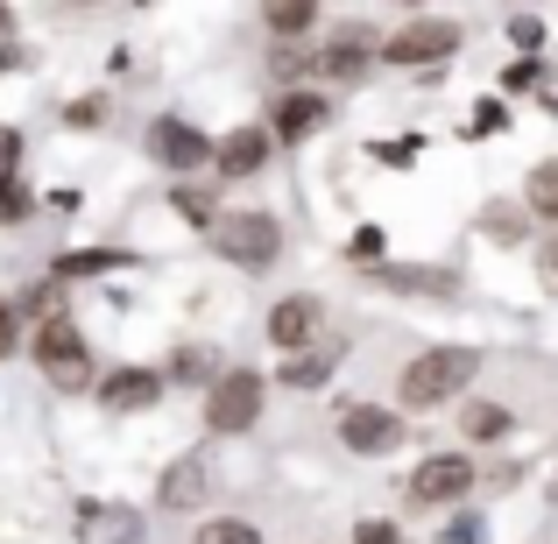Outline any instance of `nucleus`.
Segmentation results:
<instances>
[{
	"mask_svg": "<svg viewBox=\"0 0 558 544\" xmlns=\"http://www.w3.org/2000/svg\"><path fill=\"white\" fill-rule=\"evenodd\" d=\"M481 375V347H424L417 361L403 367V382H396V403L403 410H438V403H460L466 382Z\"/></svg>",
	"mask_w": 558,
	"mask_h": 544,
	"instance_id": "obj_1",
	"label": "nucleus"
},
{
	"mask_svg": "<svg viewBox=\"0 0 558 544\" xmlns=\"http://www.w3.org/2000/svg\"><path fill=\"white\" fill-rule=\"evenodd\" d=\"M28 354H36V367H43V382H50V389H64V396H85V389H93V347H85V333L71 326V312L36 318Z\"/></svg>",
	"mask_w": 558,
	"mask_h": 544,
	"instance_id": "obj_2",
	"label": "nucleus"
},
{
	"mask_svg": "<svg viewBox=\"0 0 558 544\" xmlns=\"http://www.w3.org/2000/svg\"><path fill=\"white\" fill-rule=\"evenodd\" d=\"M205 241H213V255L233 262V269H269V262L283 255V219L276 213H213Z\"/></svg>",
	"mask_w": 558,
	"mask_h": 544,
	"instance_id": "obj_3",
	"label": "nucleus"
},
{
	"mask_svg": "<svg viewBox=\"0 0 558 544\" xmlns=\"http://www.w3.org/2000/svg\"><path fill=\"white\" fill-rule=\"evenodd\" d=\"M262 403H269V382H262V367H227L219 382H205V432H213V438L255 432Z\"/></svg>",
	"mask_w": 558,
	"mask_h": 544,
	"instance_id": "obj_4",
	"label": "nucleus"
},
{
	"mask_svg": "<svg viewBox=\"0 0 558 544\" xmlns=\"http://www.w3.org/2000/svg\"><path fill=\"white\" fill-rule=\"evenodd\" d=\"M446 57H460V22H438V14H417V22H403L396 36H381L375 64L424 71V64H446Z\"/></svg>",
	"mask_w": 558,
	"mask_h": 544,
	"instance_id": "obj_5",
	"label": "nucleus"
},
{
	"mask_svg": "<svg viewBox=\"0 0 558 544\" xmlns=\"http://www.w3.org/2000/svg\"><path fill=\"white\" fill-rule=\"evenodd\" d=\"M481 481V467L466 460V452H432V460H417V474H410V503L417 509H452L466 503Z\"/></svg>",
	"mask_w": 558,
	"mask_h": 544,
	"instance_id": "obj_6",
	"label": "nucleus"
},
{
	"mask_svg": "<svg viewBox=\"0 0 558 544\" xmlns=\"http://www.w3.org/2000/svg\"><path fill=\"white\" fill-rule=\"evenodd\" d=\"M340 446L354 460H381V452L403 446V410H381V403H340Z\"/></svg>",
	"mask_w": 558,
	"mask_h": 544,
	"instance_id": "obj_7",
	"label": "nucleus"
},
{
	"mask_svg": "<svg viewBox=\"0 0 558 544\" xmlns=\"http://www.w3.org/2000/svg\"><path fill=\"white\" fill-rule=\"evenodd\" d=\"M71 537L78 544H142L149 537V517H142L135 503H99V495H85L78 517H71Z\"/></svg>",
	"mask_w": 558,
	"mask_h": 544,
	"instance_id": "obj_8",
	"label": "nucleus"
},
{
	"mask_svg": "<svg viewBox=\"0 0 558 544\" xmlns=\"http://www.w3.org/2000/svg\"><path fill=\"white\" fill-rule=\"evenodd\" d=\"M326 340V298H312V290H298V298L269 304V347L276 354H304V347Z\"/></svg>",
	"mask_w": 558,
	"mask_h": 544,
	"instance_id": "obj_9",
	"label": "nucleus"
},
{
	"mask_svg": "<svg viewBox=\"0 0 558 544\" xmlns=\"http://www.w3.org/2000/svg\"><path fill=\"white\" fill-rule=\"evenodd\" d=\"M213 503V460L205 452H178V460L163 467V481H156V509L163 517H191V509Z\"/></svg>",
	"mask_w": 558,
	"mask_h": 544,
	"instance_id": "obj_10",
	"label": "nucleus"
},
{
	"mask_svg": "<svg viewBox=\"0 0 558 544\" xmlns=\"http://www.w3.org/2000/svg\"><path fill=\"white\" fill-rule=\"evenodd\" d=\"M149 156L163 170H178V178H191V170H213V135H198L184 113H163L149 128Z\"/></svg>",
	"mask_w": 558,
	"mask_h": 544,
	"instance_id": "obj_11",
	"label": "nucleus"
},
{
	"mask_svg": "<svg viewBox=\"0 0 558 544\" xmlns=\"http://www.w3.org/2000/svg\"><path fill=\"white\" fill-rule=\"evenodd\" d=\"M269 156H276V135H269V121H247V128H233L227 142H213V170H219V184L262 178V170H269Z\"/></svg>",
	"mask_w": 558,
	"mask_h": 544,
	"instance_id": "obj_12",
	"label": "nucleus"
},
{
	"mask_svg": "<svg viewBox=\"0 0 558 544\" xmlns=\"http://www.w3.org/2000/svg\"><path fill=\"white\" fill-rule=\"evenodd\" d=\"M326 121H332V99H326V93H312V85H298V93H283V99L269 107V135H276V149H298V142H312Z\"/></svg>",
	"mask_w": 558,
	"mask_h": 544,
	"instance_id": "obj_13",
	"label": "nucleus"
},
{
	"mask_svg": "<svg viewBox=\"0 0 558 544\" xmlns=\"http://www.w3.org/2000/svg\"><path fill=\"white\" fill-rule=\"evenodd\" d=\"M375 290H396V298H452L460 276L452 269H432V262H361Z\"/></svg>",
	"mask_w": 558,
	"mask_h": 544,
	"instance_id": "obj_14",
	"label": "nucleus"
},
{
	"mask_svg": "<svg viewBox=\"0 0 558 544\" xmlns=\"http://www.w3.org/2000/svg\"><path fill=\"white\" fill-rule=\"evenodd\" d=\"M163 389H170V382L156 375V367H113V375L93 382L99 410H156V403H163Z\"/></svg>",
	"mask_w": 558,
	"mask_h": 544,
	"instance_id": "obj_15",
	"label": "nucleus"
},
{
	"mask_svg": "<svg viewBox=\"0 0 558 544\" xmlns=\"http://www.w3.org/2000/svg\"><path fill=\"white\" fill-rule=\"evenodd\" d=\"M375 64V50L361 36H340V43H326V50H312V57H290L283 71H312V78H332V85H347V78H361V71Z\"/></svg>",
	"mask_w": 558,
	"mask_h": 544,
	"instance_id": "obj_16",
	"label": "nucleus"
},
{
	"mask_svg": "<svg viewBox=\"0 0 558 544\" xmlns=\"http://www.w3.org/2000/svg\"><path fill=\"white\" fill-rule=\"evenodd\" d=\"M113 269H135V255H128V247H64V255L50 262L57 283H78V276H113Z\"/></svg>",
	"mask_w": 558,
	"mask_h": 544,
	"instance_id": "obj_17",
	"label": "nucleus"
},
{
	"mask_svg": "<svg viewBox=\"0 0 558 544\" xmlns=\"http://www.w3.org/2000/svg\"><path fill=\"white\" fill-rule=\"evenodd\" d=\"M347 347H332V340H318V347H304V354H283V367H276V382H290V389H318V382L340 367Z\"/></svg>",
	"mask_w": 558,
	"mask_h": 544,
	"instance_id": "obj_18",
	"label": "nucleus"
},
{
	"mask_svg": "<svg viewBox=\"0 0 558 544\" xmlns=\"http://www.w3.org/2000/svg\"><path fill=\"white\" fill-rule=\"evenodd\" d=\"M318 14H326V0H262V22H269V36H304Z\"/></svg>",
	"mask_w": 558,
	"mask_h": 544,
	"instance_id": "obj_19",
	"label": "nucleus"
},
{
	"mask_svg": "<svg viewBox=\"0 0 558 544\" xmlns=\"http://www.w3.org/2000/svg\"><path fill=\"white\" fill-rule=\"evenodd\" d=\"M523 205H531V219L558 227V156H545V164L523 178Z\"/></svg>",
	"mask_w": 558,
	"mask_h": 544,
	"instance_id": "obj_20",
	"label": "nucleus"
},
{
	"mask_svg": "<svg viewBox=\"0 0 558 544\" xmlns=\"http://www.w3.org/2000/svg\"><path fill=\"white\" fill-rule=\"evenodd\" d=\"M460 432L474 438V446H488V438H509V410H502V403H466V410H460Z\"/></svg>",
	"mask_w": 558,
	"mask_h": 544,
	"instance_id": "obj_21",
	"label": "nucleus"
},
{
	"mask_svg": "<svg viewBox=\"0 0 558 544\" xmlns=\"http://www.w3.org/2000/svg\"><path fill=\"white\" fill-rule=\"evenodd\" d=\"M191 544H262V531L241 523V517H205L198 531H191Z\"/></svg>",
	"mask_w": 558,
	"mask_h": 544,
	"instance_id": "obj_22",
	"label": "nucleus"
},
{
	"mask_svg": "<svg viewBox=\"0 0 558 544\" xmlns=\"http://www.w3.org/2000/svg\"><path fill=\"white\" fill-rule=\"evenodd\" d=\"M28 213H36V191L22 184V170H14V178H0V227H22Z\"/></svg>",
	"mask_w": 558,
	"mask_h": 544,
	"instance_id": "obj_23",
	"label": "nucleus"
},
{
	"mask_svg": "<svg viewBox=\"0 0 558 544\" xmlns=\"http://www.w3.org/2000/svg\"><path fill=\"white\" fill-rule=\"evenodd\" d=\"M481 233H488L495 247H517L523 241V213L517 205H488V213H481Z\"/></svg>",
	"mask_w": 558,
	"mask_h": 544,
	"instance_id": "obj_24",
	"label": "nucleus"
},
{
	"mask_svg": "<svg viewBox=\"0 0 558 544\" xmlns=\"http://www.w3.org/2000/svg\"><path fill=\"white\" fill-rule=\"evenodd\" d=\"M107 113H113L107 93H85V99H71V107H64V128H78V135H85V128H107Z\"/></svg>",
	"mask_w": 558,
	"mask_h": 544,
	"instance_id": "obj_25",
	"label": "nucleus"
},
{
	"mask_svg": "<svg viewBox=\"0 0 558 544\" xmlns=\"http://www.w3.org/2000/svg\"><path fill=\"white\" fill-rule=\"evenodd\" d=\"M545 78H551V64H545V57H537V50H523L517 64L502 71V85H509V93H531V85H545Z\"/></svg>",
	"mask_w": 558,
	"mask_h": 544,
	"instance_id": "obj_26",
	"label": "nucleus"
},
{
	"mask_svg": "<svg viewBox=\"0 0 558 544\" xmlns=\"http://www.w3.org/2000/svg\"><path fill=\"white\" fill-rule=\"evenodd\" d=\"M14 312H22V318H50V312H64V290H57V276H50V283H28V298L14 304Z\"/></svg>",
	"mask_w": 558,
	"mask_h": 544,
	"instance_id": "obj_27",
	"label": "nucleus"
},
{
	"mask_svg": "<svg viewBox=\"0 0 558 544\" xmlns=\"http://www.w3.org/2000/svg\"><path fill=\"white\" fill-rule=\"evenodd\" d=\"M502 128H509V107H502V99H474V121H466V135H502Z\"/></svg>",
	"mask_w": 558,
	"mask_h": 544,
	"instance_id": "obj_28",
	"label": "nucleus"
},
{
	"mask_svg": "<svg viewBox=\"0 0 558 544\" xmlns=\"http://www.w3.org/2000/svg\"><path fill=\"white\" fill-rule=\"evenodd\" d=\"M347 255H354V262H381V255H389V241H381V227H354V241H347Z\"/></svg>",
	"mask_w": 558,
	"mask_h": 544,
	"instance_id": "obj_29",
	"label": "nucleus"
},
{
	"mask_svg": "<svg viewBox=\"0 0 558 544\" xmlns=\"http://www.w3.org/2000/svg\"><path fill=\"white\" fill-rule=\"evenodd\" d=\"M354 544H403V531H396L389 517H361L354 523Z\"/></svg>",
	"mask_w": 558,
	"mask_h": 544,
	"instance_id": "obj_30",
	"label": "nucleus"
},
{
	"mask_svg": "<svg viewBox=\"0 0 558 544\" xmlns=\"http://www.w3.org/2000/svg\"><path fill=\"white\" fill-rule=\"evenodd\" d=\"M14 347H22V312H14V304L0 298V361H8Z\"/></svg>",
	"mask_w": 558,
	"mask_h": 544,
	"instance_id": "obj_31",
	"label": "nucleus"
},
{
	"mask_svg": "<svg viewBox=\"0 0 558 544\" xmlns=\"http://www.w3.org/2000/svg\"><path fill=\"white\" fill-rule=\"evenodd\" d=\"M509 43H517V50H537V43H545V22H537V14H517V22H509Z\"/></svg>",
	"mask_w": 558,
	"mask_h": 544,
	"instance_id": "obj_32",
	"label": "nucleus"
},
{
	"mask_svg": "<svg viewBox=\"0 0 558 544\" xmlns=\"http://www.w3.org/2000/svg\"><path fill=\"white\" fill-rule=\"evenodd\" d=\"M14 170H22V135L0 128V178H14Z\"/></svg>",
	"mask_w": 558,
	"mask_h": 544,
	"instance_id": "obj_33",
	"label": "nucleus"
},
{
	"mask_svg": "<svg viewBox=\"0 0 558 544\" xmlns=\"http://www.w3.org/2000/svg\"><path fill=\"white\" fill-rule=\"evenodd\" d=\"M537 283H545L551 298H558V241H545V247H537Z\"/></svg>",
	"mask_w": 558,
	"mask_h": 544,
	"instance_id": "obj_34",
	"label": "nucleus"
},
{
	"mask_svg": "<svg viewBox=\"0 0 558 544\" xmlns=\"http://www.w3.org/2000/svg\"><path fill=\"white\" fill-rule=\"evenodd\" d=\"M410 156H417V142H375V164H389V170H403Z\"/></svg>",
	"mask_w": 558,
	"mask_h": 544,
	"instance_id": "obj_35",
	"label": "nucleus"
},
{
	"mask_svg": "<svg viewBox=\"0 0 558 544\" xmlns=\"http://www.w3.org/2000/svg\"><path fill=\"white\" fill-rule=\"evenodd\" d=\"M178 213L191 219V227H213V205H205L198 191H178Z\"/></svg>",
	"mask_w": 558,
	"mask_h": 544,
	"instance_id": "obj_36",
	"label": "nucleus"
},
{
	"mask_svg": "<svg viewBox=\"0 0 558 544\" xmlns=\"http://www.w3.org/2000/svg\"><path fill=\"white\" fill-rule=\"evenodd\" d=\"M446 544H481V531H474V517H466V523H452V531H446Z\"/></svg>",
	"mask_w": 558,
	"mask_h": 544,
	"instance_id": "obj_37",
	"label": "nucleus"
},
{
	"mask_svg": "<svg viewBox=\"0 0 558 544\" xmlns=\"http://www.w3.org/2000/svg\"><path fill=\"white\" fill-rule=\"evenodd\" d=\"M396 8H424V0H396Z\"/></svg>",
	"mask_w": 558,
	"mask_h": 544,
	"instance_id": "obj_38",
	"label": "nucleus"
},
{
	"mask_svg": "<svg viewBox=\"0 0 558 544\" xmlns=\"http://www.w3.org/2000/svg\"><path fill=\"white\" fill-rule=\"evenodd\" d=\"M545 107H551V113H558V99H551V93H545Z\"/></svg>",
	"mask_w": 558,
	"mask_h": 544,
	"instance_id": "obj_39",
	"label": "nucleus"
},
{
	"mask_svg": "<svg viewBox=\"0 0 558 544\" xmlns=\"http://www.w3.org/2000/svg\"><path fill=\"white\" fill-rule=\"evenodd\" d=\"M0 28H8V8H0Z\"/></svg>",
	"mask_w": 558,
	"mask_h": 544,
	"instance_id": "obj_40",
	"label": "nucleus"
},
{
	"mask_svg": "<svg viewBox=\"0 0 558 544\" xmlns=\"http://www.w3.org/2000/svg\"><path fill=\"white\" fill-rule=\"evenodd\" d=\"M551 503H558V481H551Z\"/></svg>",
	"mask_w": 558,
	"mask_h": 544,
	"instance_id": "obj_41",
	"label": "nucleus"
},
{
	"mask_svg": "<svg viewBox=\"0 0 558 544\" xmlns=\"http://www.w3.org/2000/svg\"><path fill=\"white\" fill-rule=\"evenodd\" d=\"M135 8H149V0H135Z\"/></svg>",
	"mask_w": 558,
	"mask_h": 544,
	"instance_id": "obj_42",
	"label": "nucleus"
},
{
	"mask_svg": "<svg viewBox=\"0 0 558 544\" xmlns=\"http://www.w3.org/2000/svg\"><path fill=\"white\" fill-rule=\"evenodd\" d=\"M78 8H85V0H78Z\"/></svg>",
	"mask_w": 558,
	"mask_h": 544,
	"instance_id": "obj_43",
	"label": "nucleus"
}]
</instances>
